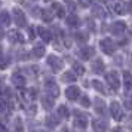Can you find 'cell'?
I'll use <instances>...</instances> for the list:
<instances>
[{
	"instance_id": "7402d4cb",
	"label": "cell",
	"mask_w": 132,
	"mask_h": 132,
	"mask_svg": "<svg viewBox=\"0 0 132 132\" xmlns=\"http://www.w3.org/2000/svg\"><path fill=\"white\" fill-rule=\"evenodd\" d=\"M33 55L37 56V58L43 56V55H45V48H43V45H37V46H34V49H33Z\"/></svg>"
},
{
	"instance_id": "e575fe53",
	"label": "cell",
	"mask_w": 132,
	"mask_h": 132,
	"mask_svg": "<svg viewBox=\"0 0 132 132\" xmlns=\"http://www.w3.org/2000/svg\"><path fill=\"white\" fill-rule=\"evenodd\" d=\"M42 12H43V11L40 9V7H34V9H33V13H34V16H42V15H40Z\"/></svg>"
},
{
	"instance_id": "f546056e",
	"label": "cell",
	"mask_w": 132,
	"mask_h": 132,
	"mask_svg": "<svg viewBox=\"0 0 132 132\" xmlns=\"http://www.w3.org/2000/svg\"><path fill=\"white\" fill-rule=\"evenodd\" d=\"M73 68H74V73H76V74H83V73H85V68L80 65L79 62H76V64L73 65Z\"/></svg>"
},
{
	"instance_id": "6da1fadb",
	"label": "cell",
	"mask_w": 132,
	"mask_h": 132,
	"mask_svg": "<svg viewBox=\"0 0 132 132\" xmlns=\"http://www.w3.org/2000/svg\"><path fill=\"white\" fill-rule=\"evenodd\" d=\"M105 79H107L108 86H111L113 90H117L120 88V80H119V76H117L116 71H111V73H108V74H105Z\"/></svg>"
},
{
	"instance_id": "1f68e13d",
	"label": "cell",
	"mask_w": 132,
	"mask_h": 132,
	"mask_svg": "<svg viewBox=\"0 0 132 132\" xmlns=\"http://www.w3.org/2000/svg\"><path fill=\"white\" fill-rule=\"evenodd\" d=\"M15 132H22V122H21V119L15 120Z\"/></svg>"
},
{
	"instance_id": "5bb4252c",
	"label": "cell",
	"mask_w": 132,
	"mask_h": 132,
	"mask_svg": "<svg viewBox=\"0 0 132 132\" xmlns=\"http://www.w3.org/2000/svg\"><path fill=\"white\" fill-rule=\"evenodd\" d=\"M79 55H80L83 60H89L90 56L94 55V48H83V49H80Z\"/></svg>"
},
{
	"instance_id": "d4e9b609",
	"label": "cell",
	"mask_w": 132,
	"mask_h": 132,
	"mask_svg": "<svg viewBox=\"0 0 132 132\" xmlns=\"http://www.w3.org/2000/svg\"><path fill=\"white\" fill-rule=\"evenodd\" d=\"M96 105H98V113L101 114V116H105L107 111H105V105H104V102L101 100H96Z\"/></svg>"
},
{
	"instance_id": "ab89813d",
	"label": "cell",
	"mask_w": 132,
	"mask_h": 132,
	"mask_svg": "<svg viewBox=\"0 0 132 132\" xmlns=\"http://www.w3.org/2000/svg\"><path fill=\"white\" fill-rule=\"evenodd\" d=\"M3 36V30H0V37Z\"/></svg>"
},
{
	"instance_id": "836d02e7",
	"label": "cell",
	"mask_w": 132,
	"mask_h": 132,
	"mask_svg": "<svg viewBox=\"0 0 132 132\" xmlns=\"http://www.w3.org/2000/svg\"><path fill=\"white\" fill-rule=\"evenodd\" d=\"M80 104H82L83 107H89V105H90L89 98H88V96H82V100H80Z\"/></svg>"
},
{
	"instance_id": "74e56055",
	"label": "cell",
	"mask_w": 132,
	"mask_h": 132,
	"mask_svg": "<svg viewBox=\"0 0 132 132\" xmlns=\"http://www.w3.org/2000/svg\"><path fill=\"white\" fill-rule=\"evenodd\" d=\"M126 105L129 108H132V100H128V101H126Z\"/></svg>"
},
{
	"instance_id": "4316f807",
	"label": "cell",
	"mask_w": 132,
	"mask_h": 132,
	"mask_svg": "<svg viewBox=\"0 0 132 132\" xmlns=\"http://www.w3.org/2000/svg\"><path fill=\"white\" fill-rule=\"evenodd\" d=\"M7 65H9V56L2 55L0 56V68H6Z\"/></svg>"
},
{
	"instance_id": "83f0119b",
	"label": "cell",
	"mask_w": 132,
	"mask_h": 132,
	"mask_svg": "<svg viewBox=\"0 0 132 132\" xmlns=\"http://www.w3.org/2000/svg\"><path fill=\"white\" fill-rule=\"evenodd\" d=\"M68 108L65 107V105H61L60 108H58V116H61V117H67L68 116Z\"/></svg>"
},
{
	"instance_id": "cb8c5ba5",
	"label": "cell",
	"mask_w": 132,
	"mask_h": 132,
	"mask_svg": "<svg viewBox=\"0 0 132 132\" xmlns=\"http://www.w3.org/2000/svg\"><path fill=\"white\" fill-rule=\"evenodd\" d=\"M92 85H94V88H95L98 92H101V94H105V92H107V90H105V88H104V85H102L101 82L94 80V82H92Z\"/></svg>"
},
{
	"instance_id": "8d00e7d4",
	"label": "cell",
	"mask_w": 132,
	"mask_h": 132,
	"mask_svg": "<svg viewBox=\"0 0 132 132\" xmlns=\"http://www.w3.org/2000/svg\"><path fill=\"white\" fill-rule=\"evenodd\" d=\"M126 11H129V12L132 13V2H131V3H128V7H126Z\"/></svg>"
},
{
	"instance_id": "f1b7e54d",
	"label": "cell",
	"mask_w": 132,
	"mask_h": 132,
	"mask_svg": "<svg viewBox=\"0 0 132 132\" xmlns=\"http://www.w3.org/2000/svg\"><path fill=\"white\" fill-rule=\"evenodd\" d=\"M76 40L80 43H83L88 40V34H85V33H76Z\"/></svg>"
},
{
	"instance_id": "7c38bea8",
	"label": "cell",
	"mask_w": 132,
	"mask_h": 132,
	"mask_svg": "<svg viewBox=\"0 0 132 132\" xmlns=\"http://www.w3.org/2000/svg\"><path fill=\"white\" fill-rule=\"evenodd\" d=\"M123 83H125V89L126 90H131V88H132V74L129 71L123 73Z\"/></svg>"
},
{
	"instance_id": "9c48e42d",
	"label": "cell",
	"mask_w": 132,
	"mask_h": 132,
	"mask_svg": "<svg viewBox=\"0 0 132 132\" xmlns=\"http://www.w3.org/2000/svg\"><path fill=\"white\" fill-rule=\"evenodd\" d=\"M125 22H123V21H117V22H114L113 25H111V28H110V30H111V33H113V34H116V36H119L120 33H123V31H125Z\"/></svg>"
},
{
	"instance_id": "2e32d148",
	"label": "cell",
	"mask_w": 132,
	"mask_h": 132,
	"mask_svg": "<svg viewBox=\"0 0 132 132\" xmlns=\"http://www.w3.org/2000/svg\"><path fill=\"white\" fill-rule=\"evenodd\" d=\"M94 13H95L98 18H105V16H107V11H105L101 5H96V6L94 7Z\"/></svg>"
},
{
	"instance_id": "ba28073f",
	"label": "cell",
	"mask_w": 132,
	"mask_h": 132,
	"mask_svg": "<svg viewBox=\"0 0 132 132\" xmlns=\"http://www.w3.org/2000/svg\"><path fill=\"white\" fill-rule=\"evenodd\" d=\"M65 95H67L68 100L74 101V100H77L79 96H80V89H79L77 86H70V88L65 90Z\"/></svg>"
},
{
	"instance_id": "d590c367",
	"label": "cell",
	"mask_w": 132,
	"mask_h": 132,
	"mask_svg": "<svg viewBox=\"0 0 132 132\" xmlns=\"http://www.w3.org/2000/svg\"><path fill=\"white\" fill-rule=\"evenodd\" d=\"M79 3H80L82 6H89V5H90V0H79Z\"/></svg>"
},
{
	"instance_id": "4dcf8cb0",
	"label": "cell",
	"mask_w": 132,
	"mask_h": 132,
	"mask_svg": "<svg viewBox=\"0 0 132 132\" xmlns=\"http://www.w3.org/2000/svg\"><path fill=\"white\" fill-rule=\"evenodd\" d=\"M48 125H51L52 128H54V126H56V125H58V119H56V117H54V116H49V117H48Z\"/></svg>"
},
{
	"instance_id": "603a6c76",
	"label": "cell",
	"mask_w": 132,
	"mask_h": 132,
	"mask_svg": "<svg viewBox=\"0 0 132 132\" xmlns=\"http://www.w3.org/2000/svg\"><path fill=\"white\" fill-rule=\"evenodd\" d=\"M94 71H96V74H100V73L104 71V64H102L101 60H98L94 62Z\"/></svg>"
},
{
	"instance_id": "ac0fdd59",
	"label": "cell",
	"mask_w": 132,
	"mask_h": 132,
	"mask_svg": "<svg viewBox=\"0 0 132 132\" xmlns=\"http://www.w3.org/2000/svg\"><path fill=\"white\" fill-rule=\"evenodd\" d=\"M105 123L104 122H101V120H95L94 122V129H95V132H105Z\"/></svg>"
},
{
	"instance_id": "4fadbf2b",
	"label": "cell",
	"mask_w": 132,
	"mask_h": 132,
	"mask_svg": "<svg viewBox=\"0 0 132 132\" xmlns=\"http://www.w3.org/2000/svg\"><path fill=\"white\" fill-rule=\"evenodd\" d=\"M0 24L5 25V27H7L11 24V15H9V12H6V11L0 12Z\"/></svg>"
},
{
	"instance_id": "44dd1931",
	"label": "cell",
	"mask_w": 132,
	"mask_h": 132,
	"mask_svg": "<svg viewBox=\"0 0 132 132\" xmlns=\"http://www.w3.org/2000/svg\"><path fill=\"white\" fill-rule=\"evenodd\" d=\"M79 18L76 15H70V16H67V24L70 25V27H79Z\"/></svg>"
},
{
	"instance_id": "3957f363",
	"label": "cell",
	"mask_w": 132,
	"mask_h": 132,
	"mask_svg": "<svg viewBox=\"0 0 132 132\" xmlns=\"http://www.w3.org/2000/svg\"><path fill=\"white\" fill-rule=\"evenodd\" d=\"M74 123H76V126H79V128H86V125H88V117H86V114L82 113V111H74Z\"/></svg>"
},
{
	"instance_id": "d6986e66",
	"label": "cell",
	"mask_w": 132,
	"mask_h": 132,
	"mask_svg": "<svg viewBox=\"0 0 132 132\" xmlns=\"http://www.w3.org/2000/svg\"><path fill=\"white\" fill-rule=\"evenodd\" d=\"M42 104L46 110H51V108L54 107V98H52V96H46V98L42 100Z\"/></svg>"
},
{
	"instance_id": "7a4b0ae2",
	"label": "cell",
	"mask_w": 132,
	"mask_h": 132,
	"mask_svg": "<svg viewBox=\"0 0 132 132\" xmlns=\"http://www.w3.org/2000/svg\"><path fill=\"white\" fill-rule=\"evenodd\" d=\"M101 49L107 55H113L114 51H116V45H114L113 40H110V39H104V40H101Z\"/></svg>"
},
{
	"instance_id": "ffe728a7",
	"label": "cell",
	"mask_w": 132,
	"mask_h": 132,
	"mask_svg": "<svg viewBox=\"0 0 132 132\" xmlns=\"http://www.w3.org/2000/svg\"><path fill=\"white\" fill-rule=\"evenodd\" d=\"M114 11H116L117 13H120V15L125 13L126 12V3L125 2H117V3L114 5Z\"/></svg>"
},
{
	"instance_id": "8992f818",
	"label": "cell",
	"mask_w": 132,
	"mask_h": 132,
	"mask_svg": "<svg viewBox=\"0 0 132 132\" xmlns=\"http://www.w3.org/2000/svg\"><path fill=\"white\" fill-rule=\"evenodd\" d=\"M110 113L113 116L116 120H120L123 117V113H122V108L117 102H111V105H110Z\"/></svg>"
},
{
	"instance_id": "d6a6232c",
	"label": "cell",
	"mask_w": 132,
	"mask_h": 132,
	"mask_svg": "<svg viewBox=\"0 0 132 132\" xmlns=\"http://www.w3.org/2000/svg\"><path fill=\"white\" fill-rule=\"evenodd\" d=\"M43 13H45V16H43V19H45V21H51V19H52V16H54L52 11H43Z\"/></svg>"
},
{
	"instance_id": "52a82bcc",
	"label": "cell",
	"mask_w": 132,
	"mask_h": 132,
	"mask_svg": "<svg viewBox=\"0 0 132 132\" xmlns=\"http://www.w3.org/2000/svg\"><path fill=\"white\" fill-rule=\"evenodd\" d=\"M48 64L52 68H54L55 71H58V70H61V67H62V61L58 58V56H55V55H51L48 58Z\"/></svg>"
},
{
	"instance_id": "5b68a950",
	"label": "cell",
	"mask_w": 132,
	"mask_h": 132,
	"mask_svg": "<svg viewBox=\"0 0 132 132\" xmlns=\"http://www.w3.org/2000/svg\"><path fill=\"white\" fill-rule=\"evenodd\" d=\"M46 90L49 92V96H52V98H56V96L60 95L58 86H56V83H55L52 79L51 80H46Z\"/></svg>"
},
{
	"instance_id": "8fae6325",
	"label": "cell",
	"mask_w": 132,
	"mask_h": 132,
	"mask_svg": "<svg viewBox=\"0 0 132 132\" xmlns=\"http://www.w3.org/2000/svg\"><path fill=\"white\" fill-rule=\"evenodd\" d=\"M12 83L15 85V86H18V88H22V86H25V77L21 76V74H13Z\"/></svg>"
},
{
	"instance_id": "484cf974",
	"label": "cell",
	"mask_w": 132,
	"mask_h": 132,
	"mask_svg": "<svg viewBox=\"0 0 132 132\" xmlns=\"http://www.w3.org/2000/svg\"><path fill=\"white\" fill-rule=\"evenodd\" d=\"M54 9H56V16H60V18L64 16L65 11H64V7L62 6H60V3H54Z\"/></svg>"
},
{
	"instance_id": "9a60e30c",
	"label": "cell",
	"mask_w": 132,
	"mask_h": 132,
	"mask_svg": "<svg viewBox=\"0 0 132 132\" xmlns=\"http://www.w3.org/2000/svg\"><path fill=\"white\" fill-rule=\"evenodd\" d=\"M39 33H40V37H42L46 43L52 40V33H51L48 28H40V30H39Z\"/></svg>"
},
{
	"instance_id": "277c9868",
	"label": "cell",
	"mask_w": 132,
	"mask_h": 132,
	"mask_svg": "<svg viewBox=\"0 0 132 132\" xmlns=\"http://www.w3.org/2000/svg\"><path fill=\"white\" fill-rule=\"evenodd\" d=\"M13 19H15V22H16L18 27H24V25L27 24L24 12H22L21 9H18V7H16V9H13Z\"/></svg>"
},
{
	"instance_id": "f35d334b",
	"label": "cell",
	"mask_w": 132,
	"mask_h": 132,
	"mask_svg": "<svg viewBox=\"0 0 132 132\" xmlns=\"http://www.w3.org/2000/svg\"><path fill=\"white\" fill-rule=\"evenodd\" d=\"M0 132H6V128H5V126H2V125H0Z\"/></svg>"
},
{
	"instance_id": "30bf717a",
	"label": "cell",
	"mask_w": 132,
	"mask_h": 132,
	"mask_svg": "<svg viewBox=\"0 0 132 132\" xmlns=\"http://www.w3.org/2000/svg\"><path fill=\"white\" fill-rule=\"evenodd\" d=\"M7 37H9V40L12 43H15V42H19V43H24L25 40H24V36L19 33V31H11L9 34H7Z\"/></svg>"
},
{
	"instance_id": "e0dca14e",
	"label": "cell",
	"mask_w": 132,
	"mask_h": 132,
	"mask_svg": "<svg viewBox=\"0 0 132 132\" xmlns=\"http://www.w3.org/2000/svg\"><path fill=\"white\" fill-rule=\"evenodd\" d=\"M76 80V73L73 71H67L62 74V82H67V83H71V82H74Z\"/></svg>"
}]
</instances>
